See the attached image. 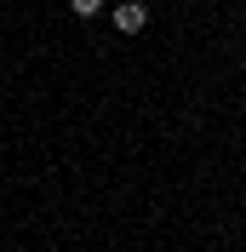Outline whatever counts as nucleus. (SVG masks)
<instances>
[{
  "mask_svg": "<svg viewBox=\"0 0 246 252\" xmlns=\"http://www.w3.org/2000/svg\"><path fill=\"white\" fill-rule=\"evenodd\" d=\"M143 23H149V6H138V0H126V6H115V29H121V34H138Z\"/></svg>",
  "mask_w": 246,
  "mask_h": 252,
  "instance_id": "nucleus-1",
  "label": "nucleus"
},
{
  "mask_svg": "<svg viewBox=\"0 0 246 252\" xmlns=\"http://www.w3.org/2000/svg\"><path fill=\"white\" fill-rule=\"evenodd\" d=\"M69 12H75V17H97V12H103V0H69Z\"/></svg>",
  "mask_w": 246,
  "mask_h": 252,
  "instance_id": "nucleus-2",
  "label": "nucleus"
}]
</instances>
